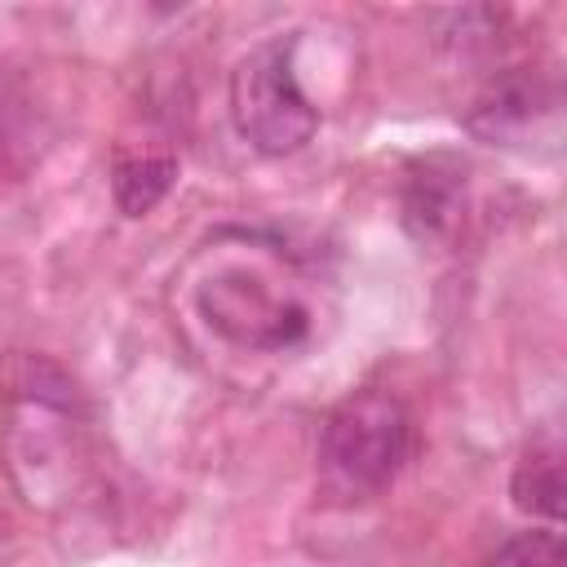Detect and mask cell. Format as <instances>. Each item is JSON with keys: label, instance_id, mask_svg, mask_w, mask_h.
<instances>
[{"label": "cell", "instance_id": "cell-6", "mask_svg": "<svg viewBox=\"0 0 567 567\" xmlns=\"http://www.w3.org/2000/svg\"><path fill=\"white\" fill-rule=\"evenodd\" d=\"M514 501L549 523L563 514V456L558 447H532L514 470Z\"/></svg>", "mask_w": 567, "mask_h": 567}, {"label": "cell", "instance_id": "cell-5", "mask_svg": "<svg viewBox=\"0 0 567 567\" xmlns=\"http://www.w3.org/2000/svg\"><path fill=\"white\" fill-rule=\"evenodd\" d=\"M173 177H177V164L168 155H133V159H120L115 164V177H111V190H115L120 213H128V217L151 213L168 195Z\"/></svg>", "mask_w": 567, "mask_h": 567}, {"label": "cell", "instance_id": "cell-3", "mask_svg": "<svg viewBox=\"0 0 567 567\" xmlns=\"http://www.w3.org/2000/svg\"><path fill=\"white\" fill-rule=\"evenodd\" d=\"M199 306H204L208 323H217L230 341L257 346V350H279L288 341H297L310 323L301 301H270V292L257 275L208 279V288L199 292Z\"/></svg>", "mask_w": 567, "mask_h": 567}, {"label": "cell", "instance_id": "cell-7", "mask_svg": "<svg viewBox=\"0 0 567 567\" xmlns=\"http://www.w3.org/2000/svg\"><path fill=\"white\" fill-rule=\"evenodd\" d=\"M483 567H563V536L554 527L514 532L505 545L492 549Z\"/></svg>", "mask_w": 567, "mask_h": 567}, {"label": "cell", "instance_id": "cell-1", "mask_svg": "<svg viewBox=\"0 0 567 567\" xmlns=\"http://www.w3.org/2000/svg\"><path fill=\"white\" fill-rule=\"evenodd\" d=\"M412 456V412L390 390H359L332 408L319 439L323 478L359 501L399 478Z\"/></svg>", "mask_w": 567, "mask_h": 567}, {"label": "cell", "instance_id": "cell-2", "mask_svg": "<svg viewBox=\"0 0 567 567\" xmlns=\"http://www.w3.org/2000/svg\"><path fill=\"white\" fill-rule=\"evenodd\" d=\"M292 49H297L292 40L275 35V40L248 49L230 71L235 128L261 155H292L319 128V111L297 80Z\"/></svg>", "mask_w": 567, "mask_h": 567}, {"label": "cell", "instance_id": "cell-4", "mask_svg": "<svg viewBox=\"0 0 567 567\" xmlns=\"http://www.w3.org/2000/svg\"><path fill=\"white\" fill-rule=\"evenodd\" d=\"M456 168H443L439 164H425L412 182H408V195H403V217L412 226L416 239H439L452 221H456V208H461V186H456Z\"/></svg>", "mask_w": 567, "mask_h": 567}]
</instances>
